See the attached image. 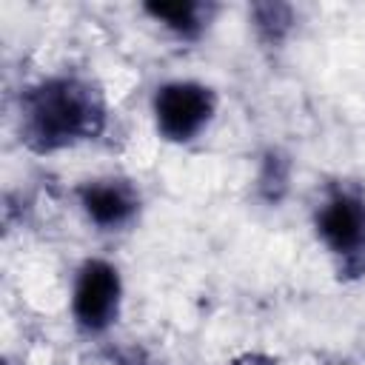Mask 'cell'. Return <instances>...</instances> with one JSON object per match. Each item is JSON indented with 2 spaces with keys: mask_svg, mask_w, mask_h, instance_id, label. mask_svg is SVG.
Returning a JSON list of instances; mask_svg holds the SVG:
<instances>
[{
  "mask_svg": "<svg viewBox=\"0 0 365 365\" xmlns=\"http://www.w3.org/2000/svg\"><path fill=\"white\" fill-rule=\"evenodd\" d=\"M157 125L171 140H188L211 114V94L197 83H171L154 100Z\"/></svg>",
  "mask_w": 365,
  "mask_h": 365,
  "instance_id": "6da1fadb",
  "label": "cell"
},
{
  "mask_svg": "<svg viewBox=\"0 0 365 365\" xmlns=\"http://www.w3.org/2000/svg\"><path fill=\"white\" fill-rule=\"evenodd\" d=\"M117 271L106 262H88L77 279L74 314L86 328H103L117 311Z\"/></svg>",
  "mask_w": 365,
  "mask_h": 365,
  "instance_id": "3957f363",
  "label": "cell"
},
{
  "mask_svg": "<svg viewBox=\"0 0 365 365\" xmlns=\"http://www.w3.org/2000/svg\"><path fill=\"white\" fill-rule=\"evenodd\" d=\"M362 228H365V217L362 208L354 200H334L328 202V208L319 217V231L322 237L336 248V251H348L362 240Z\"/></svg>",
  "mask_w": 365,
  "mask_h": 365,
  "instance_id": "277c9868",
  "label": "cell"
},
{
  "mask_svg": "<svg viewBox=\"0 0 365 365\" xmlns=\"http://www.w3.org/2000/svg\"><path fill=\"white\" fill-rule=\"evenodd\" d=\"M148 11L180 31H188L197 26V6L194 3H160V6H148Z\"/></svg>",
  "mask_w": 365,
  "mask_h": 365,
  "instance_id": "8992f818",
  "label": "cell"
},
{
  "mask_svg": "<svg viewBox=\"0 0 365 365\" xmlns=\"http://www.w3.org/2000/svg\"><path fill=\"white\" fill-rule=\"evenodd\" d=\"M88 103L71 88V86H51L43 94H37L31 108L34 134L46 143L68 140L88 128Z\"/></svg>",
  "mask_w": 365,
  "mask_h": 365,
  "instance_id": "7a4b0ae2",
  "label": "cell"
},
{
  "mask_svg": "<svg viewBox=\"0 0 365 365\" xmlns=\"http://www.w3.org/2000/svg\"><path fill=\"white\" fill-rule=\"evenodd\" d=\"M83 202H86V211H88L100 225H117V222H123V220L131 214V208H134L128 191H125L123 185H111V182L86 188Z\"/></svg>",
  "mask_w": 365,
  "mask_h": 365,
  "instance_id": "5b68a950",
  "label": "cell"
}]
</instances>
